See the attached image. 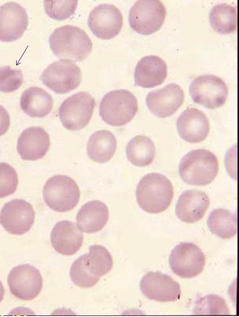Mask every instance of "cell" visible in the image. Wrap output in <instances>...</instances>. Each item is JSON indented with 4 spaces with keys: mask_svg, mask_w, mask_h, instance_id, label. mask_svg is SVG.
Returning <instances> with one entry per match:
<instances>
[{
    "mask_svg": "<svg viewBox=\"0 0 239 317\" xmlns=\"http://www.w3.org/2000/svg\"><path fill=\"white\" fill-rule=\"evenodd\" d=\"M155 147L149 138L137 135L132 138L126 147V157L133 165L143 167L151 163L155 158Z\"/></svg>",
    "mask_w": 239,
    "mask_h": 317,
    "instance_id": "26",
    "label": "cell"
},
{
    "mask_svg": "<svg viewBox=\"0 0 239 317\" xmlns=\"http://www.w3.org/2000/svg\"><path fill=\"white\" fill-rule=\"evenodd\" d=\"M138 110L136 97L129 91L118 89L106 93L101 100L99 113L112 126H121L132 120Z\"/></svg>",
    "mask_w": 239,
    "mask_h": 317,
    "instance_id": "5",
    "label": "cell"
},
{
    "mask_svg": "<svg viewBox=\"0 0 239 317\" xmlns=\"http://www.w3.org/2000/svg\"><path fill=\"white\" fill-rule=\"evenodd\" d=\"M193 314L200 316L229 315L230 310L226 301L219 296L208 295L196 302Z\"/></svg>",
    "mask_w": 239,
    "mask_h": 317,
    "instance_id": "29",
    "label": "cell"
},
{
    "mask_svg": "<svg viewBox=\"0 0 239 317\" xmlns=\"http://www.w3.org/2000/svg\"><path fill=\"white\" fill-rule=\"evenodd\" d=\"M53 53L61 59L75 62L85 60L91 52L93 43L81 28L66 25L56 28L49 39Z\"/></svg>",
    "mask_w": 239,
    "mask_h": 317,
    "instance_id": "2",
    "label": "cell"
},
{
    "mask_svg": "<svg viewBox=\"0 0 239 317\" xmlns=\"http://www.w3.org/2000/svg\"><path fill=\"white\" fill-rule=\"evenodd\" d=\"M209 22L212 28L218 33H232L237 27V10L227 3L218 4L210 11Z\"/></svg>",
    "mask_w": 239,
    "mask_h": 317,
    "instance_id": "28",
    "label": "cell"
},
{
    "mask_svg": "<svg viewBox=\"0 0 239 317\" xmlns=\"http://www.w3.org/2000/svg\"><path fill=\"white\" fill-rule=\"evenodd\" d=\"M23 82V75L19 69L9 66L0 67V91L9 93L17 90Z\"/></svg>",
    "mask_w": 239,
    "mask_h": 317,
    "instance_id": "32",
    "label": "cell"
},
{
    "mask_svg": "<svg viewBox=\"0 0 239 317\" xmlns=\"http://www.w3.org/2000/svg\"><path fill=\"white\" fill-rule=\"evenodd\" d=\"M10 126V117L5 108L0 105V136L7 131Z\"/></svg>",
    "mask_w": 239,
    "mask_h": 317,
    "instance_id": "33",
    "label": "cell"
},
{
    "mask_svg": "<svg viewBox=\"0 0 239 317\" xmlns=\"http://www.w3.org/2000/svg\"><path fill=\"white\" fill-rule=\"evenodd\" d=\"M206 263L205 256L196 244L181 242L171 251L169 264L172 272L182 278H192L200 274Z\"/></svg>",
    "mask_w": 239,
    "mask_h": 317,
    "instance_id": "11",
    "label": "cell"
},
{
    "mask_svg": "<svg viewBox=\"0 0 239 317\" xmlns=\"http://www.w3.org/2000/svg\"><path fill=\"white\" fill-rule=\"evenodd\" d=\"M219 170L217 157L210 151L197 149L190 151L181 159L179 174L185 183L204 186L211 183Z\"/></svg>",
    "mask_w": 239,
    "mask_h": 317,
    "instance_id": "4",
    "label": "cell"
},
{
    "mask_svg": "<svg viewBox=\"0 0 239 317\" xmlns=\"http://www.w3.org/2000/svg\"><path fill=\"white\" fill-rule=\"evenodd\" d=\"M184 100V93L181 87L170 83L164 88L150 92L145 101L148 109L153 115L163 118L174 114Z\"/></svg>",
    "mask_w": 239,
    "mask_h": 317,
    "instance_id": "16",
    "label": "cell"
},
{
    "mask_svg": "<svg viewBox=\"0 0 239 317\" xmlns=\"http://www.w3.org/2000/svg\"><path fill=\"white\" fill-rule=\"evenodd\" d=\"M34 219L32 205L23 199H15L6 202L0 213V224L7 232L14 235L28 232Z\"/></svg>",
    "mask_w": 239,
    "mask_h": 317,
    "instance_id": "13",
    "label": "cell"
},
{
    "mask_svg": "<svg viewBox=\"0 0 239 317\" xmlns=\"http://www.w3.org/2000/svg\"><path fill=\"white\" fill-rule=\"evenodd\" d=\"M176 127L180 137L190 143L204 141L210 131L206 115L195 108H189L182 113L177 120Z\"/></svg>",
    "mask_w": 239,
    "mask_h": 317,
    "instance_id": "18",
    "label": "cell"
},
{
    "mask_svg": "<svg viewBox=\"0 0 239 317\" xmlns=\"http://www.w3.org/2000/svg\"><path fill=\"white\" fill-rule=\"evenodd\" d=\"M28 25L25 9L14 2L0 6V40L12 42L20 38Z\"/></svg>",
    "mask_w": 239,
    "mask_h": 317,
    "instance_id": "17",
    "label": "cell"
},
{
    "mask_svg": "<svg viewBox=\"0 0 239 317\" xmlns=\"http://www.w3.org/2000/svg\"><path fill=\"white\" fill-rule=\"evenodd\" d=\"M140 289L147 298L160 302L176 301L181 295L179 284L160 272H147L140 282Z\"/></svg>",
    "mask_w": 239,
    "mask_h": 317,
    "instance_id": "15",
    "label": "cell"
},
{
    "mask_svg": "<svg viewBox=\"0 0 239 317\" xmlns=\"http://www.w3.org/2000/svg\"><path fill=\"white\" fill-rule=\"evenodd\" d=\"M43 199L47 205L59 212L69 211L78 204L79 187L71 177L58 174L49 178L43 189Z\"/></svg>",
    "mask_w": 239,
    "mask_h": 317,
    "instance_id": "6",
    "label": "cell"
},
{
    "mask_svg": "<svg viewBox=\"0 0 239 317\" xmlns=\"http://www.w3.org/2000/svg\"><path fill=\"white\" fill-rule=\"evenodd\" d=\"M18 183V175L14 168L7 163H0V198L13 194Z\"/></svg>",
    "mask_w": 239,
    "mask_h": 317,
    "instance_id": "31",
    "label": "cell"
},
{
    "mask_svg": "<svg viewBox=\"0 0 239 317\" xmlns=\"http://www.w3.org/2000/svg\"><path fill=\"white\" fill-rule=\"evenodd\" d=\"M166 14L165 7L160 0H137L129 10V23L136 32L149 35L161 28Z\"/></svg>",
    "mask_w": 239,
    "mask_h": 317,
    "instance_id": "8",
    "label": "cell"
},
{
    "mask_svg": "<svg viewBox=\"0 0 239 317\" xmlns=\"http://www.w3.org/2000/svg\"><path fill=\"white\" fill-rule=\"evenodd\" d=\"M207 226L213 234L222 239H230L237 233V216L223 208L214 209L207 219Z\"/></svg>",
    "mask_w": 239,
    "mask_h": 317,
    "instance_id": "27",
    "label": "cell"
},
{
    "mask_svg": "<svg viewBox=\"0 0 239 317\" xmlns=\"http://www.w3.org/2000/svg\"><path fill=\"white\" fill-rule=\"evenodd\" d=\"M174 195L172 183L165 175L150 173L138 182L136 190L139 206L149 213H159L166 210Z\"/></svg>",
    "mask_w": 239,
    "mask_h": 317,
    "instance_id": "3",
    "label": "cell"
},
{
    "mask_svg": "<svg viewBox=\"0 0 239 317\" xmlns=\"http://www.w3.org/2000/svg\"><path fill=\"white\" fill-rule=\"evenodd\" d=\"M167 74V64L163 59L153 55L145 56L135 66L134 84L142 88H153L163 83Z\"/></svg>",
    "mask_w": 239,
    "mask_h": 317,
    "instance_id": "22",
    "label": "cell"
},
{
    "mask_svg": "<svg viewBox=\"0 0 239 317\" xmlns=\"http://www.w3.org/2000/svg\"><path fill=\"white\" fill-rule=\"evenodd\" d=\"M117 144V139L112 132L105 130L97 131L90 136L88 141V155L95 162L105 163L114 156Z\"/></svg>",
    "mask_w": 239,
    "mask_h": 317,
    "instance_id": "25",
    "label": "cell"
},
{
    "mask_svg": "<svg viewBox=\"0 0 239 317\" xmlns=\"http://www.w3.org/2000/svg\"><path fill=\"white\" fill-rule=\"evenodd\" d=\"M7 283L14 296L22 300L29 301L40 293L43 279L36 268L29 264H21L10 271Z\"/></svg>",
    "mask_w": 239,
    "mask_h": 317,
    "instance_id": "12",
    "label": "cell"
},
{
    "mask_svg": "<svg viewBox=\"0 0 239 317\" xmlns=\"http://www.w3.org/2000/svg\"><path fill=\"white\" fill-rule=\"evenodd\" d=\"M50 145L48 134L40 127L25 129L19 136L17 151L21 158L26 160H36L44 157Z\"/></svg>",
    "mask_w": 239,
    "mask_h": 317,
    "instance_id": "19",
    "label": "cell"
},
{
    "mask_svg": "<svg viewBox=\"0 0 239 317\" xmlns=\"http://www.w3.org/2000/svg\"><path fill=\"white\" fill-rule=\"evenodd\" d=\"M81 79L80 68L72 61L63 59L50 64L40 77L43 84L57 94H65L75 89Z\"/></svg>",
    "mask_w": 239,
    "mask_h": 317,
    "instance_id": "10",
    "label": "cell"
},
{
    "mask_svg": "<svg viewBox=\"0 0 239 317\" xmlns=\"http://www.w3.org/2000/svg\"><path fill=\"white\" fill-rule=\"evenodd\" d=\"M4 289L3 286L0 281V302L2 300L4 296Z\"/></svg>",
    "mask_w": 239,
    "mask_h": 317,
    "instance_id": "34",
    "label": "cell"
},
{
    "mask_svg": "<svg viewBox=\"0 0 239 317\" xmlns=\"http://www.w3.org/2000/svg\"><path fill=\"white\" fill-rule=\"evenodd\" d=\"M189 91L194 102L210 109L223 105L228 95L225 81L211 74L196 77L191 83Z\"/></svg>",
    "mask_w": 239,
    "mask_h": 317,
    "instance_id": "9",
    "label": "cell"
},
{
    "mask_svg": "<svg viewBox=\"0 0 239 317\" xmlns=\"http://www.w3.org/2000/svg\"><path fill=\"white\" fill-rule=\"evenodd\" d=\"M113 266L112 256L104 246L91 245L88 253L80 256L72 264L70 278L78 287L91 288L98 283L101 277L108 273Z\"/></svg>",
    "mask_w": 239,
    "mask_h": 317,
    "instance_id": "1",
    "label": "cell"
},
{
    "mask_svg": "<svg viewBox=\"0 0 239 317\" xmlns=\"http://www.w3.org/2000/svg\"><path fill=\"white\" fill-rule=\"evenodd\" d=\"M95 105V99L86 92H79L67 98L59 109L64 127L70 131L85 127L92 118Z\"/></svg>",
    "mask_w": 239,
    "mask_h": 317,
    "instance_id": "7",
    "label": "cell"
},
{
    "mask_svg": "<svg viewBox=\"0 0 239 317\" xmlns=\"http://www.w3.org/2000/svg\"><path fill=\"white\" fill-rule=\"evenodd\" d=\"M83 239V234L76 224L69 220L56 223L50 234L52 246L63 255L75 254L81 247Z\"/></svg>",
    "mask_w": 239,
    "mask_h": 317,
    "instance_id": "20",
    "label": "cell"
},
{
    "mask_svg": "<svg viewBox=\"0 0 239 317\" xmlns=\"http://www.w3.org/2000/svg\"><path fill=\"white\" fill-rule=\"evenodd\" d=\"M210 205L207 193L203 191L190 189L183 192L176 205L177 217L187 223H193L201 220Z\"/></svg>",
    "mask_w": 239,
    "mask_h": 317,
    "instance_id": "21",
    "label": "cell"
},
{
    "mask_svg": "<svg viewBox=\"0 0 239 317\" xmlns=\"http://www.w3.org/2000/svg\"><path fill=\"white\" fill-rule=\"evenodd\" d=\"M109 217L107 206L103 202L95 200L84 204L76 216L79 229L88 234L101 230L107 224Z\"/></svg>",
    "mask_w": 239,
    "mask_h": 317,
    "instance_id": "23",
    "label": "cell"
},
{
    "mask_svg": "<svg viewBox=\"0 0 239 317\" xmlns=\"http://www.w3.org/2000/svg\"><path fill=\"white\" fill-rule=\"evenodd\" d=\"M22 110L32 118H42L48 115L53 108V100L47 92L38 87L26 89L20 97Z\"/></svg>",
    "mask_w": 239,
    "mask_h": 317,
    "instance_id": "24",
    "label": "cell"
},
{
    "mask_svg": "<svg viewBox=\"0 0 239 317\" xmlns=\"http://www.w3.org/2000/svg\"><path fill=\"white\" fill-rule=\"evenodd\" d=\"M43 4L45 12L50 17L61 20L70 17L74 13L78 1L44 0Z\"/></svg>",
    "mask_w": 239,
    "mask_h": 317,
    "instance_id": "30",
    "label": "cell"
},
{
    "mask_svg": "<svg viewBox=\"0 0 239 317\" xmlns=\"http://www.w3.org/2000/svg\"><path fill=\"white\" fill-rule=\"evenodd\" d=\"M88 24L96 37L102 39H110L120 31L123 17L120 11L114 5L100 4L90 13Z\"/></svg>",
    "mask_w": 239,
    "mask_h": 317,
    "instance_id": "14",
    "label": "cell"
}]
</instances>
